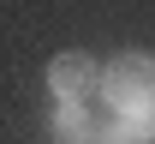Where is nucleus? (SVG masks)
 Segmentation results:
<instances>
[{
	"mask_svg": "<svg viewBox=\"0 0 155 144\" xmlns=\"http://www.w3.org/2000/svg\"><path fill=\"white\" fill-rule=\"evenodd\" d=\"M107 96L125 120H143L155 108V60L149 54H119L114 72H107Z\"/></svg>",
	"mask_w": 155,
	"mask_h": 144,
	"instance_id": "obj_1",
	"label": "nucleus"
},
{
	"mask_svg": "<svg viewBox=\"0 0 155 144\" xmlns=\"http://www.w3.org/2000/svg\"><path fill=\"white\" fill-rule=\"evenodd\" d=\"M48 84L60 90V102H78V96L96 84V60H90V54H60V60L48 66Z\"/></svg>",
	"mask_w": 155,
	"mask_h": 144,
	"instance_id": "obj_2",
	"label": "nucleus"
},
{
	"mask_svg": "<svg viewBox=\"0 0 155 144\" xmlns=\"http://www.w3.org/2000/svg\"><path fill=\"white\" fill-rule=\"evenodd\" d=\"M54 138L60 144H90V120L78 114V102H60L54 108Z\"/></svg>",
	"mask_w": 155,
	"mask_h": 144,
	"instance_id": "obj_3",
	"label": "nucleus"
},
{
	"mask_svg": "<svg viewBox=\"0 0 155 144\" xmlns=\"http://www.w3.org/2000/svg\"><path fill=\"white\" fill-rule=\"evenodd\" d=\"M90 144H143V132H137L131 120H119V126H101V132H90Z\"/></svg>",
	"mask_w": 155,
	"mask_h": 144,
	"instance_id": "obj_4",
	"label": "nucleus"
}]
</instances>
